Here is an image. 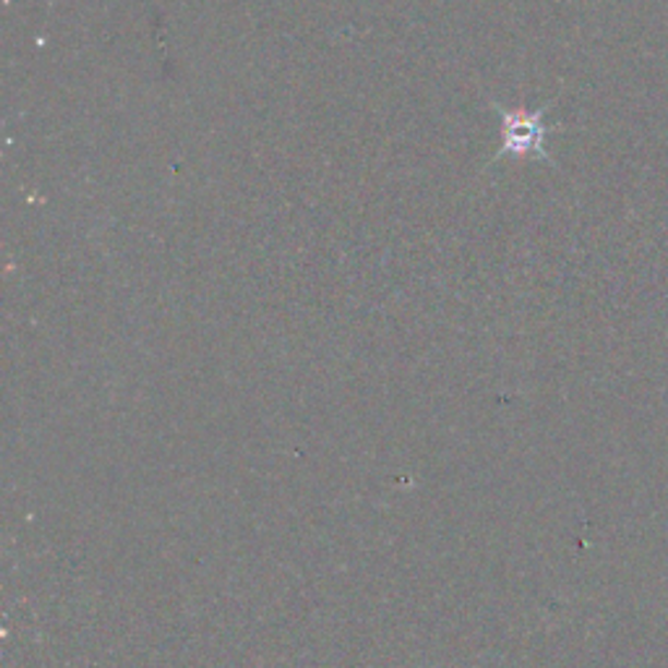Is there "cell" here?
<instances>
[{"mask_svg":"<svg viewBox=\"0 0 668 668\" xmlns=\"http://www.w3.org/2000/svg\"><path fill=\"white\" fill-rule=\"evenodd\" d=\"M544 110L536 112H504V146H501V155H538L546 157L544 142L549 136V129L544 126Z\"/></svg>","mask_w":668,"mask_h":668,"instance_id":"cell-1","label":"cell"}]
</instances>
